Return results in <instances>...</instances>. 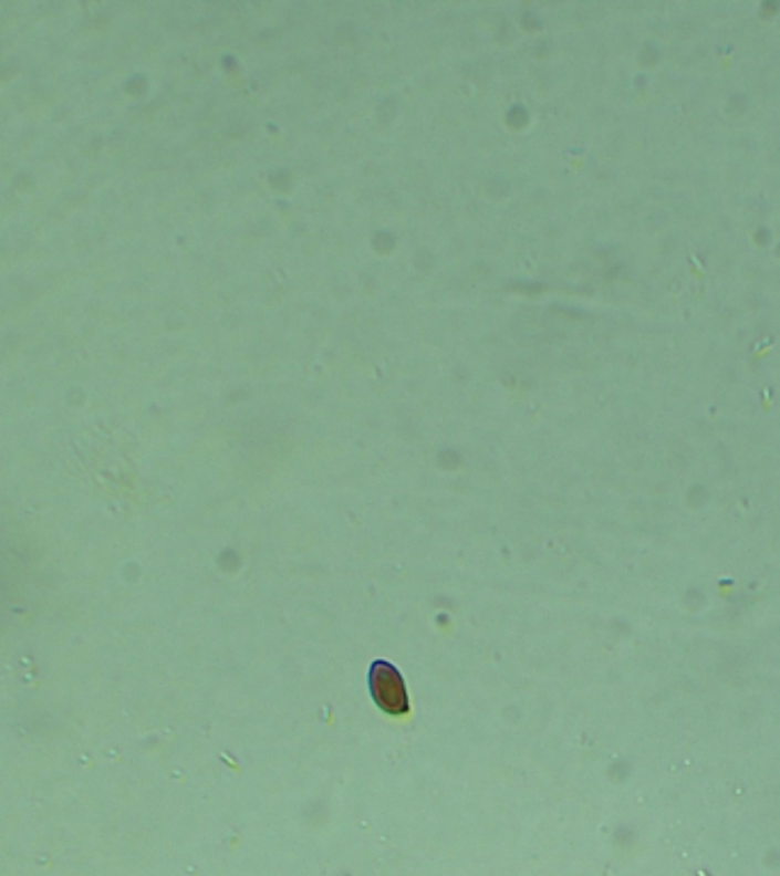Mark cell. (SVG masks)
Masks as SVG:
<instances>
[{
  "instance_id": "obj_1",
  "label": "cell",
  "mask_w": 780,
  "mask_h": 876,
  "mask_svg": "<svg viewBox=\"0 0 780 876\" xmlns=\"http://www.w3.org/2000/svg\"><path fill=\"white\" fill-rule=\"evenodd\" d=\"M370 691H373L375 703L388 715L399 717L412 708L399 671L386 660H377L370 667Z\"/></svg>"
}]
</instances>
